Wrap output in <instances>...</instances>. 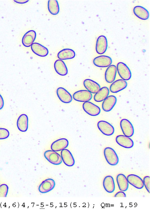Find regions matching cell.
Masks as SVG:
<instances>
[{
    "instance_id": "obj_1",
    "label": "cell",
    "mask_w": 150,
    "mask_h": 211,
    "mask_svg": "<svg viewBox=\"0 0 150 211\" xmlns=\"http://www.w3.org/2000/svg\"><path fill=\"white\" fill-rule=\"evenodd\" d=\"M103 154L106 160L109 165L115 166L118 164L119 161L118 157L113 148L106 147L104 150Z\"/></svg>"
},
{
    "instance_id": "obj_2",
    "label": "cell",
    "mask_w": 150,
    "mask_h": 211,
    "mask_svg": "<svg viewBox=\"0 0 150 211\" xmlns=\"http://www.w3.org/2000/svg\"><path fill=\"white\" fill-rule=\"evenodd\" d=\"M117 70L122 79L128 81L132 77V73L128 67L125 63L120 62L117 64Z\"/></svg>"
},
{
    "instance_id": "obj_3",
    "label": "cell",
    "mask_w": 150,
    "mask_h": 211,
    "mask_svg": "<svg viewBox=\"0 0 150 211\" xmlns=\"http://www.w3.org/2000/svg\"><path fill=\"white\" fill-rule=\"evenodd\" d=\"M45 158L51 163L56 165L60 164L62 162L61 155L56 152L52 150L45 151L44 154Z\"/></svg>"
},
{
    "instance_id": "obj_4",
    "label": "cell",
    "mask_w": 150,
    "mask_h": 211,
    "mask_svg": "<svg viewBox=\"0 0 150 211\" xmlns=\"http://www.w3.org/2000/svg\"><path fill=\"white\" fill-rule=\"evenodd\" d=\"M73 97L74 100L77 101L85 102L91 100L92 97V95L87 90H81L74 93Z\"/></svg>"
},
{
    "instance_id": "obj_5",
    "label": "cell",
    "mask_w": 150,
    "mask_h": 211,
    "mask_svg": "<svg viewBox=\"0 0 150 211\" xmlns=\"http://www.w3.org/2000/svg\"><path fill=\"white\" fill-rule=\"evenodd\" d=\"M97 126L99 130L105 135H111L114 132L115 129L113 126L106 121L100 120L98 122Z\"/></svg>"
},
{
    "instance_id": "obj_6",
    "label": "cell",
    "mask_w": 150,
    "mask_h": 211,
    "mask_svg": "<svg viewBox=\"0 0 150 211\" xmlns=\"http://www.w3.org/2000/svg\"><path fill=\"white\" fill-rule=\"evenodd\" d=\"M82 107L83 110L86 113L91 116H97L100 113V107L89 101L84 102Z\"/></svg>"
},
{
    "instance_id": "obj_7",
    "label": "cell",
    "mask_w": 150,
    "mask_h": 211,
    "mask_svg": "<svg viewBox=\"0 0 150 211\" xmlns=\"http://www.w3.org/2000/svg\"><path fill=\"white\" fill-rule=\"evenodd\" d=\"M120 127L124 135L130 137L132 136L134 132L133 126L128 119H123L120 123Z\"/></svg>"
},
{
    "instance_id": "obj_8",
    "label": "cell",
    "mask_w": 150,
    "mask_h": 211,
    "mask_svg": "<svg viewBox=\"0 0 150 211\" xmlns=\"http://www.w3.org/2000/svg\"><path fill=\"white\" fill-rule=\"evenodd\" d=\"M111 58L105 55H101L94 58L93 61V64L96 66L105 68L109 66L112 63Z\"/></svg>"
},
{
    "instance_id": "obj_9",
    "label": "cell",
    "mask_w": 150,
    "mask_h": 211,
    "mask_svg": "<svg viewBox=\"0 0 150 211\" xmlns=\"http://www.w3.org/2000/svg\"><path fill=\"white\" fill-rule=\"evenodd\" d=\"M56 93L60 101L64 103H69L72 101V97L71 95L64 88H58L56 90Z\"/></svg>"
},
{
    "instance_id": "obj_10",
    "label": "cell",
    "mask_w": 150,
    "mask_h": 211,
    "mask_svg": "<svg viewBox=\"0 0 150 211\" xmlns=\"http://www.w3.org/2000/svg\"><path fill=\"white\" fill-rule=\"evenodd\" d=\"M55 185V182L53 179L47 178L40 184L38 187V190L41 193H46L52 190Z\"/></svg>"
},
{
    "instance_id": "obj_11",
    "label": "cell",
    "mask_w": 150,
    "mask_h": 211,
    "mask_svg": "<svg viewBox=\"0 0 150 211\" xmlns=\"http://www.w3.org/2000/svg\"><path fill=\"white\" fill-rule=\"evenodd\" d=\"M108 47L107 39L105 36L100 35L97 38L96 46V50L99 54L104 53Z\"/></svg>"
},
{
    "instance_id": "obj_12",
    "label": "cell",
    "mask_w": 150,
    "mask_h": 211,
    "mask_svg": "<svg viewBox=\"0 0 150 211\" xmlns=\"http://www.w3.org/2000/svg\"><path fill=\"white\" fill-rule=\"evenodd\" d=\"M117 143L120 146L126 148H130L134 146L133 140L129 137L125 135H119L115 138Z\"/></svg>"
},
{
    "instance_id": "obj_13",
    "label": "cell",
    "mask_w": 150,
    "mask_h": 211,
    "mask_svg": "<svg viewBox=\"0 0 150 211\" xmlns=\"http://www.w3.org/2000/svg\"><path fill=\"white\" fill-rule=\"evenodd\" d=\"M61 156L62 161L66 166L72 167L75 164V160L71 152L68 149H64L61 152Z\"/></svg>"
},
{
    "instance_id": "obj_14",
    "label": "cell",
    "mask_w": 150,
    "mask_h": 211,
    "mask_svg": "<svg viewBox=\"0 0 150 211\" xmlns=\"http://www.w3.org/2000/svg\"><path fill=\"white\" fill-rule=\"evenodd\" d=\"M35 31L30 30L26 32L23 36L22 42L23 45L25 47H29L33 43L36 38Z\"/></svg>"
},
{
    "instance_id": "obj_15",
    "label": "cell",
    "mask_w": 150,
    "mask_h": 211,
    "mask_svg": "<svg viewBox=\"0 0 150 211\" xmlns=\"http://www.w3.org/2000/svg\"><path fill=\"white\" fill-rule=\"evenodd\" d=\"M31 49L35 55L41 57L47 56L49 53L48 49L41 44L34 43L31 46Z\"/></svg>"
},
{
    "instance_id": "obj_16",
    "label": "cell",
    "mask_w": 150,
    "mask_h": 211,
    "mask_svg": "<svg viewBox=\"0 0 150 211\" xmlns=\"http://www.w3.org/2000/svg\"><path fill=\"white\" fill-rule=\"evenodd\" d=\"M68 140L65 138H61L53 142L51 145V148L55 152L62 151L68 146Z\"/></svg>"
},
{
    "instance_id": "obj_17",
    "label": "cell",
    "mask_w": 150,
    "mask_h": 211,
    "mask_svg": "<svg viewBox=\"0 0 150 211\" xmlns=\"http://www.w3.org/2000/svg\"><path fill=\"white\" fill-rule=\"evenodd\" d=\"M127 85L126 81L122 79H118L112 83L110 86V90L112 93H117L125 89Z\"/></svg>"
},
{
    "instance_id": "obj_18",
    "label": "cell",
    "mask_w": 150,
    "mask_h": 211,
    "mask_svg": "<svg viewBox=\"0 0 150 211\" xmlns=\"http://www.w3.org/2000/svg\"><path fill=\"white\" fill-rule=\"evenodd\" d=\"M117 101L116 97L113 95L108 96L103 101L102 108L105 112H109L112 110Z\"/></svg>"
},
{
    "instance_id": "obj_19",
    "label": "cell",
    "mask_w": 150,
    "mask_h": 211,
    "mask_svg": "<svg viewBox=\"0 0 150 211\" xmlns=\"http://www.w3.org/2000/svg\"><path fill=\"white\" fill-rule=\"evenodd\" d=\"M127 178L128 183L137 189H142L144 186L143 180L137 175L129 174Z\"/></svg>"
},
{
    "instance_id": "obj_20",
    "label": "cell",
    "mask_w": 150,
    "mask_h": 211,
    "mask_svg": "<svg viewBox=\"0 0 150 211\" xmlns=\"http://www.w3.org/2000/svg\"><path fill=\"white\" fill-rule=\"evenodd\" d=\"M28 119L25 114L21 115L17 121V126L18 130L21 132H25L28 128Z\"/></svg>"
},
{
    "instance_id": "obj_21",
    "label": "cell",
    "mask_w": 150,
    "mask_h": 211,
    "mask_svg": "<svg viewBox=\"0 0 150 211\" xmlns=\"http://www.w3.org/2000/svg\"><path fill=\"white\" fill-rule=\"evenodd\" d=\"M117 72L116 66L110 65L107 68L105 73V78L107 82L111 83L114 81Z\"/></svg>"
},
{
    "instance_id": "obj_22",
    "label": "cell",
    "mask_w": 150,
    "mask_h": 211,
    "mask_svg": "<svg viewBox=\"0 0 150 211\" xmlns=\"http://www.w3.org/2000/svg\"><path fill=\"white\" fill-rule=\"evenodd\" d=\"M103 185L105 190L108 193H112L115 189V184L112 176L108 175L104 178Z\"/></svg>"
},
{
    "instance_id": "obj_23",
    "label": "cell",
    "mask_w": 150,
    "mask_h": 211,
    "mask_svg": "<svg viewBox=\"0 0 150 211\" xmlns=\"http://www.w3.org/2000/svg\"><path fill=\"white\" fill-rule=\"evenodd\" d=\"M54 68L58 74L61 76L67 75L68 72L67 67L64 62L60 59H57L54 62Z\"/></svg>"
},
{
    "instance_id": "obj_24",
    "label": "cell",
    "mask_w": 150,
    "mask_h": 211,
    "mask_svg": "<svg viewBox=\"0 0 150 211\" xmlns=\"http://www.w3.org/2000/svg\"><path fill=\"white\" fill-rule=\"evenodd\" d=\"M83 84L87 90L92 93H96L100 88L98 83L89 79H85L83 82Z\"/></svg>"
},
{
    "instance_id": "obj_25",
    "label": "cell",
    "mask_w": 150,
    "mask_h": 211,
    "mask_svg": "<svg viewBox=\"0 0 150 211\" xmlns=\"http://www.w3.org/2000/svg\"><path fill=\"white\" fill-rule=\"evenodd\" d=\"M133 11L134 15L140 19L146 20L149 18L148 11L143 6H135L134 8Z\"/></svg>"
},
{
    "instance_id": "obj_26",
    "label": "cell",
    "mask_w": 150,
    "mask_h": 211,
    "mask_svg": "<svg viewBox=\"0 0 150 211\" xmlns=\"http://www.w3.org/2000/svg\"><path fill=\"white\" fill-rule=\"evenodd\" d=\"M75 56L74 51L70 48L63 49L58 53L57 56L59 59L66 60L73 58Z\"/></svg>"
},
{
    "instance_id": "obj_27",
    "label": "cell",
    "mask_w": 150,
    "mask_h": 211,
    "mask_svg": "<svg viewBox=\"0 0 150 211\" xmlns=\"http://www.w3.org/2000/svg\"><path fill=\"white\" fill-rule=\"evenodd\" d=\"M117 182L119 190L122 191H125L128 189L129 183L126 176L123 174H118L116 177Z\"/></svg>"
},
{
    "instance_id": "obj_28",
    "label": "cell",
    "mask_w": 150,
    "mask_h": 211,
    "mask_svg": "<svg viewBox=\"0 0 150 211\" xmlns=\"http://www.w3.org/2000/svg\"><path fill=\"white\" fill-rule=\"evenodd\" d=\"M109 90L107 87L104 86L100 89L95 94L94 99L96 102L103 101L109 95Z\"/></svg>"
},
{
    "instance_id": "obj_29",
    "label": "cell",
    "mask_w": 150,
    "mask_h": 211,
    "mask_svg": "<svg viewBox=\"0 0 150 211\" xmlns=\"http://www.w3.org/2000/svg\"><path fill=\"white\" fill-rule=\"evenodd\" d=\"M49 12L52 15L57 14L59 11V7L58 1L56 0H49L47 4Z\"/></svg>"
},
{
    "instance_id": "obj_30",
    "label": "cell",
    "mask_w": 150,
    "mask_h": 211,
    "mask_svg": "<svg viewBox=\"0 0 150 211\" xmlns=\"http://www.w3.org/2000/svg\"><path fill=\"white\" fill-rule=\"evenodd\" d=\"M8 190V187L7 185L3 184L0 185V197H6Z\"/></svg>"
},
{
    "instance_id": "obj_31",
    "label": "cell",
    "mask_w": 150,
    "mask_h": 211,
    "mask_svg": "<svg viewBox=\"0 0 150 211\" xmlns=\"http://www.w3.org/2000/svg\"><path fill=\"white\" fill-rule=\"evenodd\" d=\"M8 130L4 128H0V140L7 138L9 136Z\"/></svg>"
},
{
    "instance_id": "obj_32",
    "label": "cell",
    "mask_w": 150,
    "mask_h": 211,
    "mask_svg": "<svg viewBox=\"0 0 150 211\" xmlns=\"http://www.w3.org/2000/svg\"><path fill=\"white\" fill-rule=\"evenodd\" d=\"M143 181L144 186H145V187L147 192L149 193L150 188V178L149 176H146L144 177V178Z\"/></svg>"
},
{
    "instance_id": "obj_33",
    "label": "cell",
    "mask_w": 150,
    "mask_h": 211,
    "mask_svg": "<svg viewBox=\"0 0 150 211\" xmlns=\"http://www.w3.org/2000/svg\"><path fill=\"white\" fill-rule=\"evenodd\" d=\"M115 197H126L125 193L122 191L118 192L114 195Z\"/></svg>"
},
{
    "instance_id": "obj_34",
    "label": "cell",
    "mask_w": 150,
    "mask_h": 211,
    "mask_svg": "<svg viewBox=\"0 0 150 211\" xmlns=\"http://www.w3.org/2000/svg\"><path fill=\"white\" fill-rule=\"evenodd\" d=\"M4 106V101L3 97L0 94V110L3 108Z\"/></svg>"
},
{
    "instance_id": "obj_35",
    "label": "cell",
    "mask_w": 150,
    "mask_h": 211,
    "mask_svg": "<svg viewBox=\"0 0 150 211\" xmlns=\"http://www.w3.org/2000/svg\"><path fill=\"white\" fill-rule=\"evenodd\" d=\"M13 1L18 4H23L29 1V0H14Z\"/></svg>"
},
{
    "instance_id": "obj_36",
    "label": "cell",
    "mask_w": 150,
    "mask_h": 211,
    "mask_svg": "<svg viewBox=\"0 0 150 211\" xmlns=\"http://www.w3.org/2000/svg\"></svg>"
}]
</instances>
